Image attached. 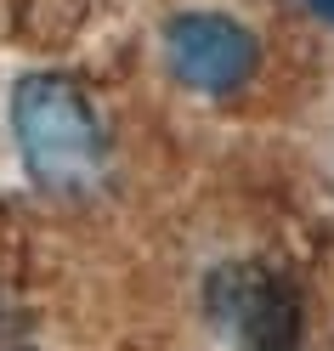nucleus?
Segmentation results:
<instances>
[{"instance_id":"1","label":"nucleus","mask_w":334,"mask_h":351,"mask_svg":"<svg viewBox=\"0 0 334 351\" xmlns=\"http://www.w3.org/2000/svg\"><path fill=\"white\" fill-rule=\"evenodd\" d=\"M12 130L40 187L74 193L102 170V119L69 74H23L12 91Z\"/></svg>"},{"instance_id":"2","label":"nucleus","mask_w":334,"mask_h":351,"mask_svg":"<svg viewBox=\"0 0 334 351\" xmlns=\"http://www.w3.org/2000/svg\"><path fill=\"white\" fill-rule=\"evenodd\" d=\"M165 62L187 91L227 97L255 74V34L227 12H182L165 29Z\"/></svg>"},{"instance_id":"3","label":"nucleus","mask_w":334,"mask_h":351,"mask_svg":"<svg viewBox=\"0 0 334 351\" xmlns=\"http://www.w3.org/2000/svg\"><path fill=\"white\" fill-rule=\"evenodd\" d=\"M210 312L243 351H295L300 340L295 300L261 267H221L210 278Z\"/></svg>"},{"instance_id":"4","label":"nucleus","mask_w":334,"mask_h":351,"mask_svg":"<svg viewBox=\"0 0 334 351\" xmlns=\"http://www.w3.org/2000/svg\"><path fill=\"white\" fill-rule=\"evenodd\" d=\"M306 6H311V12H318V17H323V23H334V0H306Z\"/></svg>"}]
</instances>
